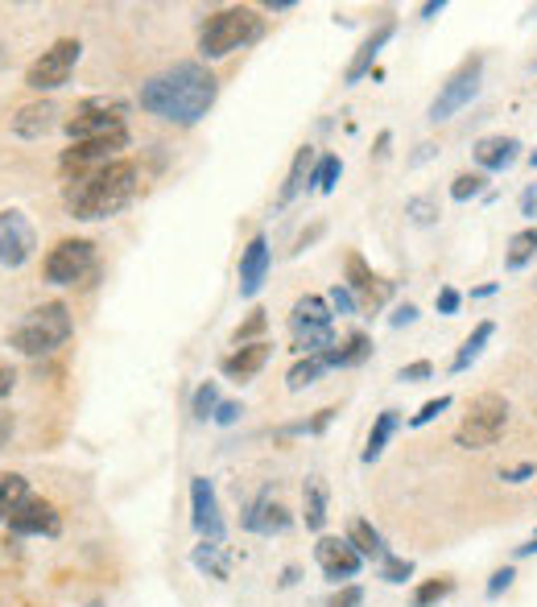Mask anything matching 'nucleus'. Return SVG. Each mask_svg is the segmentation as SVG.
I'll return each instance as SVG.
<instances>
[{
	"label": "nucleus",
	"instance_id": "nucleus-49",
	"mask_svg": "<svg viewBox=\"0 0 537 607\" xmlns=\"http://www.w3.org/2000/svg\"><path fill=\"white\" fill-rule=\"evenodd\" d=\"M13 385H17L13 369H0V397H9V392H13Z\"/></svg>",
	"mask_w": 537,
	"mask_h": 607
},
{
	"label": "nucleus",
	"instance_id": "nucleus-27",
	"mask_svg": "<svg viewBox=\"0 0 537 607\" xmlns=\"http://www.w3.org/2000/svg\"><path fill=\"white\" fill-rule=\"evenodd\" d=\"M493 335H496L493 323H480V326H475L472 335L463 339V347H459V356L451 360V372H468V369H472L475 360H480V351H484V344H488Z\"/></svg>",
	"mask_w": 537,
	"mask_h": 607
},
{
	"label": "nucleus",
	"instance_id": "nucleus-12",
	"mask_svg": "<svg viewBox=\"0 0 537 607\" xmlns=\"http://www.w3.org/2000/svg\"><path fill=\"white\" fill-rule=\"evenodd\" d=\"M13 533H22V538H59V529H63V520H59V513H54V504H46V500L29 496L13 513V517L4 520Z\"/></svg>",
	"mask_w": 537,
	"mask_h": 607
},
{
	"label": "nucleus",
	"instance_id": "nucleus-40",
	"mask_svg": "<svg viewBox=\"0 0 537 607\" xmlns=\"http://www.w3.org/2000/svg\"><path fill=\"white\" fill-rule=\"evenodd\" d=\"M327 607H365V591H360V586H344L340 595H331Z\"/></svg>",
	"mask_w": 537,
	"mask_h": 607
},
{
	"label": "nucleus",
	"instance_id": "nucleus-6",
	"mask_svg": "<svg viewBox=\"0 0 537 607\" xmlns=\"http://www.w3.org/2000/svg\"><path fill=\"white\" fill-rule=\"evenodd\" d=\"M95 277V244L91 240H59L46 257V282L87 285Z\"/></svg>",
	"mask_w": 537,
	"mask_h": 607
},
{
	"label": "nucleus",
	"instance_id": "nucleus-37",
	"mask_svg": "<svg viewBox=\"0 0 537 607\" xmlns=\"http://www.w3.org/2000/svg\"><path fill=\"white\" fill-rule=\"evenodd\" d=\"M443 410H451V397H434V401H426L422 410L409 417V426H426V422H434V417H438Z\"/></svg>",
	"mask_w": 537,
	"mask_h": 607
},
{
	"label": "nucleus",
	"instance_id": "nucleus-43",
	"mask_svg": "<svg viewBox=\"0 0 537 607\" xmlns=\"http://www.w3.org/2000/svg\"><path fill=\"white\" fill-rule=\"evenodd\" d=\"M240 413H244V410H240L236 401H219V410H215V422H219V426H232Z\"/></svg>",
	"mask_w": 537,
	"mask_h": 607
},
{
	"label": "nucleus",
	"instance_id": "nucleus-36",
	"mask_svg": "<svg viewBox=\"0 0 537 607\" xmlns=\"http://www.w3.org/2000/svg\"><path fill=\"white\" fill-rule=\"evenodd\" d=\"M475 195H484V178H480V173H459L451 186V198L455 203H468V198H475Z\"/></svg>",
	"mask_w": 537,
	"mask_h": 607
},
{
	"label": "nucleus",
	"instance_id": "nucleus-52",
	"mask_svg": "<svg viewBox=\"0 0 537 607\" xmlns=\"http://www.w3.org/2000/svg\"><path fill=\"white\" fill-rule=\"evenodd\" d=\"M529 166H534V170H537V150H534V153H529Z\"/></svg>",
	"mask_w": 537,
	"mask_h": 607
},
{
	"label": "nucleus",
	"instance_id": "nucleus-30",
	"mask_svg": "<svg viewBox=\"0 0 537 607\" xmlns=\"http://www.w3.org/2000/svg\"><path fill=\"white\" fill-rule=\"evenodd\" d=\"M306 529H322L327 525V488L322 479H306Z\"/></svg>",
	"mask_w": 537,
	"mask_h": 607
},
{
	"label": "nucleus",
	"instance_id": "nucleus-5",
	"mask_svg": "<svg viewBox=\"0 0 537 607\" xmlns=\"http://www.w3.org/2000/svg\"><path fill=\"white\" fill-rule=\"evenodd\" d=\"M504 426H509V401L500 392H480L472 401V410H468V417L455 430V447H463V451L496 447Z\"/></svg>",
	"mask_w": 537,
	"mask_h": 607
},
{
	"label": "nucleus",
	"instance_id": "nucleus-33",
	"mask_svg": "<svg viewBox=\"0 0 537 607\" xmlns=\"http://www.w3.org/2000/svg\"><path fill=\"white\" fill-rule=\"evenodd\" d=\"M194 566H199V570H212L215 579H228V563L219 558V542L199 545V550H194Z\"/></svg>",
	"mask_w": 537,
	"mask_h": 607
},
{
	"label": "nucleus",
	"instance_id": "nucleus-31",
	"mask_svg": "<svg viewBox=\"0 0 537 607\" xmlns=\"http://www.w3.org/2000/svg\"><path fill=\"white\" fill-rule=\"evenodd\" d=\"M322 372H327V360H322V356H306L302 364L290 369V389L298 392V389H306V385H315Z\"/></svg>",
	"mask_w": 537,
	"mask_h": 607
},
{
	"label": "nucleus",
	"instance_id": "nucleus-41",
	"mask_svg": "<svg viewBox=\"0 0 537 607\" xmlns=\"http://www.w3.org/2000/svg\"><path fill=\"white\" fill-rule=\"evenodd\" d=\"M434 306H438V314H455L459 310V289H438V298H434Z\"/></svg>",
	"mask_w": 537,
	"mask_h": 607
},
{
	"label": "nucleus",
	"instance_id": "nucleus-50",
	"mask_svg": "<svg viewBox=\"0 0 537 607\" xmlns=\"http://www.w3.org/2000/svg\"><path fill=\"white\" fill-rule=\"evenodd\" d=\"M9 434H13V417H9V413H0V442H4Z\"/></svg>",
	"mask_w": 537,
	"mask_h": 607
},
{
	"label": "nucleus",
	"instance_id": "nucleus-23",
	"mask_svg": "<svg viewBox=\"0 0 537 607\" xmlns=\"http://www.w3.org/2000/svg\"><path fill=\"white\" fill-rule=\"evenodd\" d=\"M368 356H372V339L356 331V335H347L344 339V347L335 344L322 360H327V369H351V364H365Z\"/></svg>",
	"mask_w": 537,
	"mask_h": 607
},
{
	"label": "nucleus",
	"instance_id": "nucleus-48",
	"mask_svg": "<svg viewBox=\"0 0 537 607\" xmlns=\"http://www.w3.org/2000/svg\"><path fill=\"white\" fill-rule=\"evenodd\" d=\"M534 472H537L534 463H521V467H513V472H504L500 479H509V483H525V479L534 476Z\"/></svg>",
	"mask_w": 537,
	"mask_h": 607
},
{
	"label": "nucleus",
	"instance_id": "nucleus-19",
	"mask_svg": "<svg viewBox=\"0 0 537 607\" xmlns=\"http://www.w3.org/2000/svg\"><path fill=\"white\" fill-rule=\"evenodd\" d=\"M393 34H397V25H393V22L376 25V29L368 34L365 46H360V50H356V59H351V66H347V70H344V83H360V79H365L368 70H372V63H376V54L385 50L388 38H393Z\"/></svg>",
	"mask_w": 537,
	"mask_h": 607
},
{
	"label": "nucleus",
	"instance_id": "nucleus-29",
	"mask_svg": "<svg viewBox=\"0 0 537 607\" xmlns=\"http://www.w3.org/2000/svg\"><path fill=\"white\" fill-rule=\"evenodd\" d=\"M397 413L385 410L381 417H376V426H372V434H368V447H365V463H376L381 459V451L388 447V438H393V430H397Z\"/></svg>",
	"mask_w": 537,
	"mask_h": 607
},
{
	"label": "nucleus",
	"instance_id": "nucleus-18",
	"mask_svg": "<svg viewBox=\"0 0 537 607\" xmlns=\"http://www.w3.org/2000/svg\"><path fill=\"white\" fill-rule=\"evenodd\" d=\"M265 364H269V344H244L240 351H232V356L219 360V372L244 385V380H253Z\"/></svg>",
	"mask_w": 537,
	"mask_h": 607
},
{
	"label": "nucleus",
	"instance_id": "nucleus-7",
	"mask_svg": "<svg viewBox=\"0 0 537 607\" xmlns=\"http://www.w3.org/2000/svg\"><path fill=\"white\" fill-rule=\"evenodd\" d=\"M120 150H129V132L125 129L107 132V137H91V141H75V145L63 153V162H59V166H63V173L84 178V173H91V170H104V166H112Z\"/></svg>",
	"mask_w": 537,
	"mask_h": 607
},
{
	"label": "nucleus",
	"instance_id": "nucleus-9",
	"mask_svg": "<svg viewBox=\"0 0 537 607\" xmlns=\"http://www.w3.org/2000/svg\"><path fill=\"white\" fill-rule=\"evenodd\" d=\"M79 50H84V46L75 42V38H59L50 50H42L38 63H29L25 87H34V91H54V87H63L66 79H71L75 63H79Z\"/></svg>",
	"mask_w": 537,
	"mask_h": 607
},
{
	"label": "nucleus",
	"instance_id": "nucleus-11",
	"mask_svg": "<svg viewBox=\"0 0 537 607\" xmlns=\"http://www.w3.org/2000/svg\"><path fill=\"white\" fill-rule=\"evenodd\" d=\"M480 59H472V63H463L459 70H455L451 79L443 83V91L434 95V104H430V120L438 125V120H451L459 108H468L475 100V91H480Z\"/></svg>",
	"mask_w": 537,
	"mask_h": 607
},
{
	"label": "nucleus",
	"instance_id": "nucleus-46",
	"mask_svg": "<svg viewBox=\"0 0 537 607\" xmlns=\"http://www.w3.org/2000/svg\"><path fill=\"white\" fill-rule=\"evenodd\" d=\"M509 583H513V570H496L493 574V583H488V595H500V591H509Z\"/></svg>",
	"mask_w": 537,
	"mask_h": 607
},
{
	"label": "nucleus",
	"instance_id": "nucleus-4",
	"mask_svg": "<svg viewBox=\"0 0 537 607\" xmlns=\"http://www.w3.org/2000/svg\"><path fill=\"white\" fill-rule=\"evenodd\" d=\"M71 310L63 302H42L38 310H29L22 323L13 326L9 344L17 347L22 356H50L54 347H63L71 339Z\"/></svg>",
	"mask_w": 537,
	"mask_h": 607
},
{
	"label": "nucleus",
	"instance_id": "nucleus-3",
	"mask_svg": "<svg viewBox=\"0 0 537 607\" xmlns=\"http://www.w3.org/2000/svg\"><path fill=\"white\" fill-rule=\"evenodd\" d=\"M260 17L257 9H244V4H232V9H219L212 13L203 29H199V54L203 59H228L232 50H244L260 38Z\"/></svg>",
	"mask_w": 537,
	"mask_h": 607
},
{
	"label": "nucleus",
	"instance_id": "nucleus-10",
	"mask_svg": "<svg viewBox=\"0 0 537 607\" xmlns=\"http://www.w3.org/2000/svg\"><path fill=\"white\" fill-rule=\"evenodd\" d=\"M34 248H38V232L25 219V211H17V207L0 211V264L4 269H22L25 260L34 257Z\"/></svg>",
	"mask_w": 537,
	"mask_h": 607
},
{
	"label": "nucleus",
	"instance_id": "nucleus-20",
	"mask_svg": "<svg viewBox=\"0 0 537 607\" xmlns=\"http://www.w3.org/2000/svg\"><path fill=\"white\" fill-rule=\"evenodd\" d=\"M244 529H253V533H281V529H290V513L281 508L278 500L260 496L244 513Z\"/></svg>",
	"mask_w": 537,
	"mask_h": 607
},
{
	"label": "nucleus",
	"instance_id": "nucleus-32",
	"mask_svg": "<svg viewBox=\"0 0 537 607\" xmlns=\"http://www.w3.org/2000/svg\"><path fill=\"white\" fill-rule=\"evenodd\" d=\"M340 170H344V166H340V157H335V153H327V157H319V166H315V173H310V182H315L322 195H327V191H335V178H340Z\"/></svg>",
	"mask_w": 537,
	"mask_h": 607
},
{
	"label": "nucleus",
	"instance_id": "nucleus-28",
	"mask_svg": "<svg viewBox=\"0 0 537 607\" xmlns=\"http://www.w3.org/2000/svg\"><path fill=\"white\" fill-rule=\"evenodd\" d=\"M537 257V228H525V232H516L509 240V253H504V269L516 273V269H525L529 260Z\"/></svg>",
	"mask_w": 537,
	"mask_h": 607
},
{
	"label": "nucleus",
	"instance_id": "nucleus-8",
	"mask_svg": "<svg viewBox=\"0 0 537 607\" xmlns=\"http://www.w3.org/2000/svg\"><path fill=\"white\" fill-rule=\"evenodd\" d=\"M71 141H91V137H107V132L125 129V104L116 100H84L79 108L63 120Z\"/></svg>",
	"mask_w": 537,
	"mask_h": 607
},
{
	"label": "nucleus",
	"instance_id": "nucleus-44",
	"mask_svg": "<svg viewBox=\"0 0 537 607\" xmlns=\"http://www.w3.org/2000/svg\"><path fill=\"white\" fill-rule=\"evenodd\" d=\"M430 372H434V369H430L426 360H418V364H409V369L397 372V380H426Z\"/></svg>",
	"mask_w": 537,
	"mask_h": 607
},
{
	"label": "nucleus",
	"instance_id": "nucleus-25",
	"mask_svg": "<svg viewBox=\"0 0 537 607\" xmlns=\"http://www.w3.org/2000/svg\"><path fill=\"white\" fill-rule=\"evenodd\" d=\"M347 542L356 545V554L360 558H388V550H385V538L368 525V520H351V529H347Z\"/></svg>",
	"mask_w": 537,
	"mask_h": 607
},
{
	"label": "nucleus",
	"instance_id": "nucleus-34",
	"mask_svg": "<svg viewBox=\"0 0 537 607\" xmlns=\"http://www.w3.org/2000/svg\"><path fill=\"white\" fill-rule=\"evenodd\" d=\"M455 591L451 579H430V583H422L418 591H413V604L418 607H430V604H438V599H447Z\"/></svg>",
	"mask_w": 537,
	"mask_h": 607
},
{
	"label": "nucleus",
	"instance_id": "nucleus-38",
	"mask_svg": "<svg viewBox=\"0 0 537 607\" xmlns=\"http://www.w3.org/2000/svg\"><path fill=\"white\" fill-rule=\"evenodd\" d=\"M327 302H331V310H335V314H351V310H356V294H351L347 285H335Z\"/></svg>",
	"mask_w": 537,
	"mask_h": 607
},
{
	"label": "nucleus",
	"instance_id": "nucleus-47",
	"mask_svg": "<svg viewBox=\"0 0 537 607\" xmlns=\"http://www.w3.org/2000/svg\"><path fill=\"white\" fill-rule=\"evenodd\" d=\"M521 216L525 219H537V182L521 195Z\"/></svg>",
	"mask_w": 537,
	"mask_h": 607
},
{
	"label": "nucleus",
	"instance_id": "nucleus-21",
	"mask_svg": "<svg viewBox=\"0 0 537 607\" xmlns=\"http://www.w3.org/2000/svg\"><path fill=\"white\" fill-rule=\"evenodd\" d=\"M516 137H484L480 145H475V162L484 166V170H509L516 162Z\"/></svg>",
	"mask_w": 537,
	"mask_h": 607
},
{
	"label": "nucleus",
	"instance_id": "nucleus-22",
	"mask_svg": "<svg viewBox=\"0 0 537 607\" xmlns=\"http://www.w3.org/2000/svg\"><path fill=\"white\" fill-rule=\"evenodd\" d=\"M294 331H319V326H331V302L319 298V294H306L294 302Z\"/></svg>",
	"mask_w": 537,
	"mask_h": 607
},
{
	"label": "nucleus",
	"instance_id": "nucleus-16",
	"mask_svg": "<svg viewBox=\"0 0 537 607\" xmlns=\"http://www.w3.org/2000/svg\"><path fill=\"white\" fill-rule=\"evenodd\" d=\"M265 273H269V240L253 236L248 248L240 253V298H257Z\"/></svg>",
	"mask_w": 537,
	"mask_h": 607
},
{
	"label": "nucleus",
	"instance_id": "nucleus-51",
	"mask_svg": "<svg viewBox=\"0 0 537 607\" xmlns=\"http://www.w3.org/2000/svg\"><path fill=\"white\" fill-rule=\"evenodd\" d=\"M434 13H443V0H438V4H434V0H430V4H422V17H434Z\"/></svg>",
	"mask_w": 537,
	"mask_h": 607
},
{
	"label": "nucleus",
	"instance_id": "nucleus-45",
	"mask_svg": "<svg viewBox=\"0 0 537 607\" xmlns=\"http://www.w3.org/2000/svg\"><path fill=\"white\" fill-rule=\"evenodd\" d=\"M413 319H418V306H397V310H393V314H388V323L393 326H409L413 323Z\"/></svg>",
	"mask_w": 537,
	"mask_h": 607
},
{
	"label": "nucleus",
	"instance_id": "nucleus-24",
	"mask_svg": "<svg viewBox=\"0 0 537 607\" xmlns=\"http://www.w3.org/2000/svg\"><path fill=\"white\" fill-rule=\"evenodd\" d=\"M310 166H315V150L310 145H302L298 153H294V166H290V173H285V186H281V195H278V207H285L290 198L298 195L302 186L310 182Z\"/></svg>",
	"mask_w": 537,
	"mask_h": 607
},
{
	"label": "nucleus",
	"instance_id": "nucleus-2",
	"mask_svg": "<svg viewBox=\"0 0 537 607\" xmlns=\"http://www.w3.org/2000/svg\"><path fill=\"white\" fill-rule=\"evenodd\" d=\"M141 191V170L132 166L129 157H116L104 170H91L84 178H71L63 191L66 211L75 219H112L129 207Z\"/></svg>",
	"mask_w": 537,
	"mask_h": 607
},
{
	"label": "nucleus",
	"instance_id": "nucleus-35",
	"mask_svg": "<svg viewBox=\"0 0 537 607\" xmlns=\"http://www.w3.org/2000/svg\"><path fill=\"white\" fill-rule=\"evenodd\" d=\"M215 410H219V389H215V380H207V385H199L194 389V417H215Z\"/></svg>",
	"mask_w": 537,
	"mask_h": 607
},
{
	"label": "nucleus",
	"instance_id": "nucleus-42",
	"mask_svg": "<svg viewBox=\"0 0 537 607\" xmlns=\"http://www.w3.org/2000/svg\"><path fill=\"white\" fill-rule=\"evenodd\" d=\"M265 323H269V319H265V314H253V319H248V323L244 326H236V344H244V339H253V335H257V331H265Z\"/></svg>",
	"mask_w": 537,
	"mask_h": 607
},
{
	"label": "nucleus",
	"instance_id": "nucleus-1",
	"mask_svg": "<svg viewBox=\"0 0 537 607\" xmlns=\"http://www.w3.org/2000/svg\"><path fill=\"white\" fill-rule=\"evenodd\" d=\"M215 95H219V83L207 66L178 63L141 83V108L166 125H194L212 112Z\"/></svg>",
	"mask_w": 537,
	"mask_h": 607
},
{
	"label": "nucleus",
	"instance_id": "nucleus-26",
	"mask_svg": "<svg viewBox=\"0 0 537 607\" xmlns=\"http://www.w3.org/2000/svg\"><path fill=\"white\" fill-rule=\"evenodd\" d=\"M29 500V483L13 472H0V520H9Z\"/></svg>",
	"mask_w": 537,
	"mask_h": 607
},
{
	"label": "nucleus",
	"instance_id": "nucleus-13",
	"mask_svg": "<svg viewBox=\"0 0 537 607\" xmlns=\"http://www.w3.org/2000/svg\"><path fill=\"white\" fill-rule=\"evenodd\" d=\"M315 558H319L322 574H327L331 583H340V579H356V574H360V566H365V558L356 554V545L347 542V538H319V545H315Z\"/></svg>",
	"mask_w": 537,
	"mask_h": 607
},
{
	"label": "nucleus",
	"instance_id": "nucleus-17",
	"mask_svg": "<svg viewBox=\"0 0 537 607\" xmlns=\"http://www.w3.org/2000/svg\"><path fill=\"white\" fill-rule=\"evenodd\" d=\"M54 125H63V112H59V104H50V100H42V104H25V108L13 116V132L25 137V141H38V137H46Z\"/></svg>",
	"mask_w": 537,
	"mask_h": 607
},
{
	"label": "nucleus",
	"instance_id": "nucleus-14",
	"mask_svg": "<svg viewBox=\"0 0 537 607\" xmlns=\"http://www.w3.org/2000/svg\"><path fill=\"white\" fill-rule=\"evenodd\" d=\"M191 520L194 529L207 538V542H219L223 538V517H219V500H215V483L207 476L191 479Z\"/></svg>",
	"mask_w": 537,
	"mask_h": 607
},
{
	"label": "nucleus",
	"instance_id": "nucleus-15",
	"mask_svg": "<svg viewBox=\"0 0 537 607\" xmlns=\"http://www.w3.org/2000/svg\"><path fill=\"white\" fill-rule=\"evenodd\" d=\"M347 289H351L356 298H365L368 306H385L388 294H393V282L376 277V273L365 264V257L351 253V257H347Z\"/></svg>",
	"mask_w": 537,
	"mask_h": 607
},
{
	"label": "nucleus",
	"instance_id": "nucleus-39",
	"mask_svg": "<svg viewBox=\"0 0 537 607\" xmlns=\"http://www.w3.org/2000/svg\"><path fill=\"white\" fill-rule=\"evenodd\" d=\"M409 574H413V563H406V558H385V579H388V583H406Z\"/></svg>",
	"mask_w": 537,
	"mask_h": 607
}]
</instances>
